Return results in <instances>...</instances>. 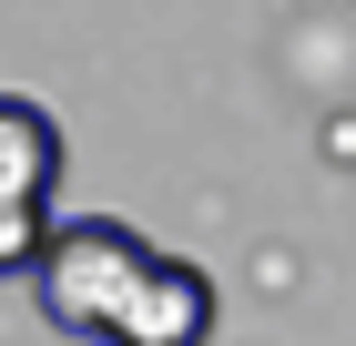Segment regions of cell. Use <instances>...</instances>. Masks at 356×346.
Instances as JSON below:
<instances>
[{
  "instance_id": "cell-2",
  "label": "cell",
  "mask_w": 356,
  "mask_h": 346,
  "mask_svg": "<svg viewBox=\"0 0 356 346\" xmlns=\"http://www.w3.org/2000/svg\"><path fill=\"white\" fill-rule=\"evenodd\" d=\"M61 224V123L31 92H0V275H31Z\"/></svg>"
},
{
  "instance_id": "cell-1",
  "label": "cell",
  "mask_w": 356,
  "mask_h": 346,
  "mask_svg": "<svg viewBox=\"0 0 356 346\" xmlns=\"http://www.w3.org/2000/svg\"><path fill=\"white\" fill-rule=\"evenodd\" d=\"M31 295L82 346H214V316H224L214 275L133 235L122 214H61L31 255Z\"/></svg>"
}]
</instances>
